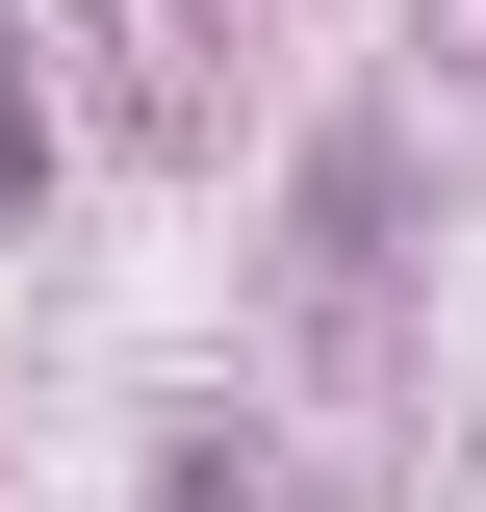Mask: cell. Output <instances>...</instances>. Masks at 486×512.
<instances>
[{"label": "cell", "mask_w": 486, "mask_h": 512, "mask_svg": "<svg viewBox=\"0 0 486 512\" xmlns=\"http://www.w3.org/2000/svg\"><path fill=\"white\" fill-rule=\"evenodd\" d=\"M180 512H231V461H180Z\"/></svg>", "instance_id": "obj_1"}]
</instances>
